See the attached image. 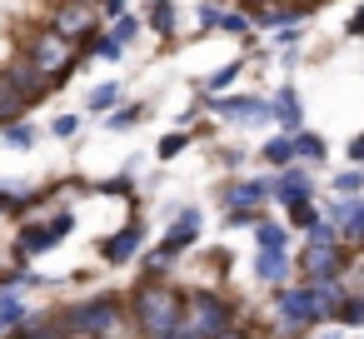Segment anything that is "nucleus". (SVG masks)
I'll use <instances>...</instances> for the list:
<instances>
[{"label": "nucleus", "mask_w": 364, "mask_h": 339, "mask_svg": "<svg viewBox=\"0 0 364 339\" xmlns=\"http://www.w3.org/2000/svg\"><path fill=\"white\" fill-rule=\"evenodd\" d=\"M339 324H344V329H364V294H349V299H344Z\"/></svg>", "instance_id": "nucleus-24"}, {"label": "nucleus", "mask_w": 364, "mask_h": 339, "mask_svg": "<svg viewBox=\"0 0 364 339\" xmlns=\"http://www.w3.org/2000/svg\"><path fill=\"white\" fill-rule=\"evenodd\" d=\"M26 105H31V100H26L6 75H0V130H11V125L21 120V110H26Z\"/></svg>", "instance_id": "nucleus-16"}, {"label": "nucleus", "mask_w": 364, "mask_h": 339, "mask_svg": "<svg viewBox=\"0 0 364 339\" xmlns=\"http://www.w3.org/2000/svg\"><path fill=\"white\" fill-rule=\"evenodd\" d=\"M294 150H299V160H324V140L319 135H294Z\"/></svg>", "instance_id": "nucleus-28"}, {"label": "nucleus", "mask_w": 364, "mask_h": 339, "mask_svg": "<svg viewBox=\"0 0 364 339\" xmlns=\"http://www.w3.org/2000/svg\"><path fill=\"white\" fill-rule=\"evenodd\" d=\"M220 339H250V334H245V329H230V334H220Z\"/></svg>", "instance_id": "nucleus-41"}, {"label": "nucleus", "mask_w": 364, "mask_h": 339, "mask_svg": "<svg viewBox=\"0 0 364 339\" xmlns=\"http://www.w3.org/2000/svg\"><path fill=\"white\" fill-rule=\"evenodd\" d=\"M6 140H11V145H21V150H31V145H36V130H31V125H11V130H6Z\"/></svg>", "instance_id": "nucleus-33"}, {"label": "nucleus", "mask_w": 364, "mask_h": 339, "mask_svg": "<svg viewBox=\"0 0 364 339\" xmlns=\"http://www.w3.org/2000/svg\"><path fill=\"white\" fill-rule=\"evenodd\" d=\"M70 230H75V215H70V210H60L50 225H26V230H21V254H46V249H55Z\"/></svg>", "instance_id": "nucleus-9"}, {"label": "nucleus", "mask_w": 364, "mask_h": 339, "mask_svg": "<svg viewBox=\"0 0 364 339\" xmlns=\"http://www.w3.org/2000/svg\"><path fill=\"white\" fill-rule=\"evenodd\" d=\"M185 299L170 279H145L130 294V324L140 329V339H175L180 319H185Z\"/></svg>", "instance_id": "nucleus-1"}, {"label": "nucleus", "mask_w": 364, "mask_h": 339, "mask_svg": "<svg viewBox=\"0 0 364 339\" xmlns=\"http://www.w3.org/2000/svg\"><path fill=\"white\" fill-rule=\"evenodd\" d=\"M344 264H349L344 240L339 244H304V254H299V274H309V284L314 279H339Z\"/></svg>", "instance_id": "nucleus-5"}, {"label": "nucleus", "mask_w": 364, "mask_h": 339, "mask_svg": "<svg viewBox=\"0 0 364 339\" xmlns=\"http://www.w3.org/2000/svg\"><path fill=\"white\" fill-rule=\"evenodd\" d=\"M195 240H200V210H180V215H175V225L165 230L160 249L145 259V264H150V274H155V264H165L170 254H180V249H185V244H195Z\"/></svg>", "instance_id": "nucleus-7"}, {"label": "nucleus", "mask_w": 364, "mask_h": 339, "mask_svg": "<svg viewBox=\"0 0 364 339\" xmlns=\"http://www.w3.org/2000/svg\"><path fill=\"white\" fill-rule=\"evenodd\" d=\"M255 274H259L264 284H284V279H289V259H284V249H259Z\"/></svg>", "instance_id": "nucleus-15"}, {"label": "nucleus", "mask_w": 364, "mask_h": 339, "mask_svg": "<svg viewBox=\"0 0 364 339\" xmlns=\"http://www.w3.org/2000/svg\"><path fill=\"white\" fill-rule=\"evenodd\" d=\"M255 240H259V249H284V244H289V230H284V225H269V220H264V225L255 230Z\"/></svg>", "instance_id": "nucleus-22"}, {"label": "nucleus", "mask_w": 364, "mask_h": 339, "mask_svg": "<svg viewBox=\"0 0 364 339\" xmlns=\"http://www.w3.org/2000/svg\"><path fill=\"white\" fill-rule=\"evenodd\" d=\"M31 319H26V304L16 299V294H0V329H26Z\"/></svg>", "instance_id": "nucleus-21"}, {"label": "nucleus", "mask_w": 364, "mask_h": 339, "mask_svg": "<svg viewBox=\"0 0 364 339\" xmlns=\"http://www.w3.org/2000/svg\"><path fill=\"white\" fill-rule=\"evenodd\" d=\"M259 155H264V165H274V170H289V165L299 160V150H294V135H274V140H269Z\"/></svg>", "instance_id": "nucleus-18"}, {"label": "nucleus", "mask_w": 364, "mask_h": 339, "mask_svg": "<svg viewBox=\"0 0 364 339\" xmlns=\"http://www.w3.org/2000/svg\"><path fill=\"white\" fill-rule=\"evenodd\" d=\"M274 195V180H240L225 190V210H259Z\"/></svg>", "instance_id": "nucleus-10"}, {"label": "nucleus", "mask_w": 364, "mask_h": 339, "mask_svg": "<svg viewBox=\"0 0 364 339\" xmlns=\"http://www.w3.org/2000/svg\"><path fill=\"white\" fill-rule=\"evenodd\" d=\"M349 36H364V6L354 11V21H349Z\"/></svg>", "instance_id": "nucleus-40"}, {"label": "nucleus", "mask_w": 364, "mask_h": 339, "mask_svg": "<svg viewBox=\"0 0 364 339\" xmlns=\"http://www.w3.org/2000/svg\"><path fill=\"white\" fill-rule=\"evenodd\" d=\"M75 130H80V115H60V120H55V135H60V140H70Z\"/></svg>", "instance_id": "nucleus-34"}, {"label": "nucleus", "mask_w": 364, "mask_h": 339, "mask_svg": "<svg viewBox=\"0 0 364 339\" xmlns=\"http://www.w3.org/2000/svg\"><path fill=\"white\" fill-rule=\"evenodd\" d=\"M115 100H120V85H115V80H110V85H95V90H90V110H110Z\"/></svg>", "instance_id": "nucleus-26"}, {"label": "nucleus", "mask_w": 364, "mask_h": 339, "mask_svg": "<svg viewBox=\"0 0 364 339\" xmlns=\"http://www.w3.org/2000/svg\"><path fill=\"white\" fill-rule=\"evenodd\" d=\"M235 329V304L215 289H195L185 299V319L175 329V339H220Z\"/></svg>", "instance_id": "nucleus-3"}, {"label": "nucleus", "mask_w": 364, "mask_h": 339, "mask_svg": "<svg viewBox=\"0 0 364 339\" xmlns=\"http://www.w3.org/2000/svg\"><path fill=\"white\" fill-rule=\"evenodd\" d=\"M36 205H41V195H26V190L0 185V210H6V215H26V210H36Z\"/></svg>", "instance_id": "nucleus-20"}, {"label": "nucleus", "mask_w": 364, "mask_h": 339, "mask_svg": "<svg viewBox=\"0 0 364 339\" xmlns=\"http://www.w3.org/2000/svg\"><path fill=\"white\" fill-rule=\"evenodd\" d=\"M130 36H135V21H130V16H125V21H115V41H120V45H125V41H130Z\"/></svg>", "instance_id": "nucleus-37"}, {"label": "nucleus", "mask_w": 364, "mask_h": 339, "mask_svg": "<svg viewBox=\"0 0 364 339\" xmlns=\"http://www.w3.org/2000/svg\"><path fill=\"white\" fill-rule=\"evenodd\" d=\"M140 115H145L140 105H125V110H115V115H105V130H130V125H135Z\"/></svg>", "instance_id": "nucleus-27"}, {"label": "nucleus", "mask_w": 364, "mask_h": 339, "mask_svg": "<svg viewBox=\"0 0 364 339\" xmlns=\"http://www.w3.org/2000/svg\"><path fill=\"white\" fill-rule=\"evenodd\" d=\"M125 319H130V299H120V294H90L75 309H65V324L80 339H115Z\"/></svg>", "instance_id": "nucleus-2"}, {"label": "nucleus", "mask_w": 364, "mask_h": 339, "mask_svg": "<svg viewBox=\"0 0 364 339\" xmlns=\"http://www.w3.org/2000/svg\"><path fill=\"white\" fill-rule=\"evenodd\" d=\"M274 200H279L284 210L304 205V200H309V175H304V170H279V175H274Z\"/></svg>", "instance_id": "nucleus-13"}, {"label": "nucleus", "mask_w": 364, "mask_h": 339, "mask_svg": "<svg viewBox=\"0 0 364 339\" xmlns=\"http://www.w3.org/2000/svg\"><path fill=\"white\" fill-rule=\"evenodd\" d=\"M185 145H190V135H185V130H175V135H165V140H160V160H175V155H180Z\"/></svg>", "instance_id": "nucleus-31"}, {"label": "nucleus", "mask_w": 364, "mask_h": 339, "mask_svg": "<svg viewBox=\"0 0 364 339\" xmlns=\"http://www.w3.org/2000/svg\"><path fill=\"white\" fill-rule=\"evenodd\" d=\"M364 190V170L354 165V170H344V175H334V195H359Z\"/></svg>", "instance_id": "nucleus-25"}, {"label": "nucleus", "mask_w": 364, "mask_h": 339, "mask_svg": "<svg viewBox=\"0 0 364 339\" xmlns=\"http://www.w3.org/2000/svg\"><path fill=\"white\" fill-rule=\"evenodd\" d=\"M255 6H264V0H255Z\"/></svg>", "instance_id": "nucleus-42"}, {"label": "nucleus", "mask_w": 364, "mask_h": 339, "mask_svg": "<svg viewBox=\"0 0 364 339\" xmlns=\"http://www.w3.org/2000/svg\"><path fill=\"white\" fill-rule=\"evenodd\" d=\"M215 110H220V115H230V120H245V125H255V120H269V115H274V105H264V100H255V95L220 100Z\"/></svg>", "instance_id": "nucleus-14"}, {"label": "nucleus", "mask_w": 364, "mask_h": 339, "mask_svg": "<svg viewBox=\"0 0 364 339\" xmlns=\"http://www.w3.org/2000/svg\"><path fill=\"white\" fill-rule=\"evenodd\" d=\"M95 50H100V55H105V60H120V55H125V45H120V41H100V45H95Z\"/></svg>", "instance_id": "nucleus-36"}, {"label": "nucleus", "mask_w": 364, "mask_h": 339, "mask_svg": "<svg viewBox=\"0 0 364 339\" xmlns=\"http://www.w3.org/2000/svg\"><path fill=\"white\" fill-rule=\"evenodd\" d=\"M344 244H364V200H359V210H354V220L344 225Z\"/></svg>", "instance_id": "nucleus-32"}, {"label": "nucleus", "mask_w": 364, "mask_h": 339, "mask_svg": "<svg viewBox=\"0 0 364 339\" xmlns=\"http://www.w3.org/2000/svg\"><path fill=\"white\" fill-rule=\"evenodd\" d=\"M26 60L55 85V80H65V70L75 65V50H70V41H65L60 31H36V36L26 41Z\"/></svg>", "instance_id": "nucleus-4"}, {"label": "nucleus", "mask_w": 364, "mask_h": 339, "mask_svg": "<svg viewBox=\"0 0 364 339\" xmlns=\"http://www.w3.org/2000/svg\"><path fill=\"white\" fill-rule=\"evenodd\" d=\"M235 75H240V60H235V65H225V70H215V75L205 80V90H230V85H235Z\"/></svg>", "instance_id": "nucleus-30"}, {"label": "nucleus", "mask_w": 364, "mask_h": 339, "mask_svg": "<svg viewBox=\"0 0 364 339\" xmlns=\"http://www.w3.org/2000/svg\"><path fill=\"white\" fill-rule=\"evenodd\" d=\"M21 339H70V324H65V314H50V319H31V324L21 329Z\"/></svg>", "instance_id": "nucleus-19"}, {"label": "nucleus", "mask_w": 364, "mask_h": 339, "mask_svg": "<svg viewBox=\"0 0 364 339\" xmlns=\"http://www.w3.org/2000/svg\"><path fill=\"white\" fill-rule=\"evenodd\" d=\"M140 240H145V230H140V220H130L125 230H115V235H110V240L100 244V254H105L110 264H125V259H130V254L140 249Z\"/></svg>", "instance_id": "nucleus-11"}, {"label": "nucleus", "mask_w": 364, "mask_h": 339, "mask_svg": "<svg viewBox=\"0 0 364 339\" xmlns=\"http://www.w3.org/2000/svg\"><path fill=\"white\" fill-rule=\"evenodd\" d=\"M150 26H155L160 36L175 31V6H170V0H150Z\"/></svg>", "instance_id": "nucleus-23"}, {"label": "nucleus", "mask_w": 364, "mask_h": 339, "mask_svg": "<svg viewBox=\"0 0 364 339\" xmlns=\"http://www.w3.org/2000/svg\"><path fill=\"white\" fill-rule=\"evenodd\" d=\"M220 26H225V31H230V36H245V31H250V21H245V16H235V11H230V16H225V21H220Z\"/></svg>", "instance_id": "nucleus-35"}, {"label": "nucleus", "mask_w": 364, "mask_h": 339, "mask_svg": "<svg viewBox=\"0 0 364 339\" xmlns=\"http://www.w3.org/2000/svg\"><path fill=\"white\" fill-rule=\"evenodd\" d=\"M274 324H279V334H299V329L314 324L309 284H299V289H279V299H274Z\"/></svg>", "instance_id": "nucleus-6"}, {"label": "nucleus", "mask_w": 364, "mask_h": 339, "mask_svg": "<svg viewBox=\"0 0 364 339\" xmlns=\"http://www.w3.org/2000/svg\"><path fill=\"white\" fill-rule=\"evenodd\" d=\"M105 16H115V21H125V0H105Z\"/></svg>", "instance_id": "nucleus-39"}, {"label": "nucleus", "mask_w": 364, "mask_h": 339, "mask_svg": "<svg viewBox=\"0 0 364 339\" xmlns=\"http://www.w3.org/2000/svg\"><path fill=\"white\" fill-rule=\"evenodd\" d=\"M289 220H294V225H299V230H314V225H319V220H324V215H319V210H314V205H309V200H304V205H294V210H289Z\"/></svg>", "instance_id": "nucleus-29"}, {"label": "nucleus", "mask_w": 364, "mask_h": 339, "mask_svg": "<svg viewBox=\"0 0 364 339\" xmlns=\"http://www.w3.org/2000/svg\"><path fill=\"white\" fill-rule=\"evenodd\" d=\"M0 75H6V80H11V85L26 95V100H41V95L50 90V80H41V70H36L31 60H16V65H6V70H0Z\"/></svg>", "instance_id": "nucleus-12"}, {"label": "nucleus", "mask_w": 364, "mask_h": 339, "mask_svg": "<svg viewBox=\"0 0 364 339\" xmlns=\"http://www.w3.org/2000/svg\"><path fill=\"white\" fill-rule=\"evenodd\" d=\"M349 160H354V165H364V135H354V140H349Z\"/></svg>", "instance_id": "nucleus-38"}, {"label": "nucleus", "mask_w": 364, "mask_h": 339, "mask_svg": "<svg viewBox=\"0 0 364 339\" xmlns=\"http://www.w3.org/2000/svg\"><path fill=\"white\" fill-rule=\"evenodd\" d=\"M274 120H279V125H284L289 135H294V130H299V120H304V110H299V95H294L289 85H284V90L274 95Z\"/></svg>", "instance_id": "nucleus-17"}, {"label": "nucleus", "mask_w": 364, "mask_h": 339, "mask_svg": "<svg viewBox=\"0 0 364 339\" xmlns=\"http://www.w3.org/2000/svg\"><path fill=\"white\" fill-rule=\"evenodd\" d=\"M95 21H100V16H95L90 0H60L50 31H60L65 41H85V36H95Z\"/></svg>", "instance_id": "nucleus-8"}]
</instances>
